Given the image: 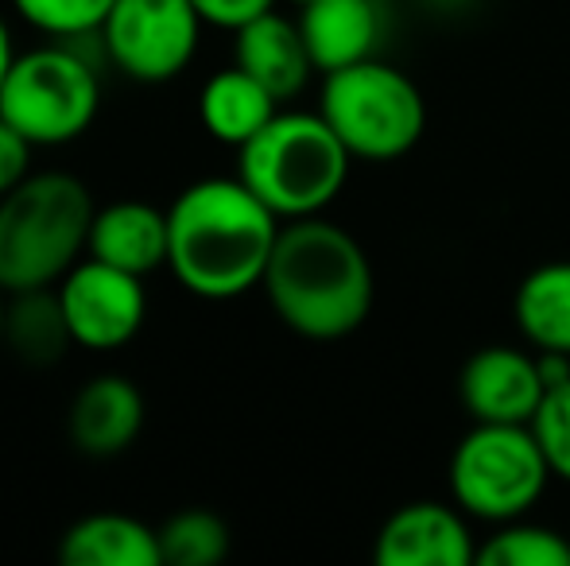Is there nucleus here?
Instances as JSON below:
<instances>
[{
	"mask_svg": "<svg viewBox=\"0 0 570 566\" xmlns=\"http://www.w3.org/2000/svg\"><path fill=\"white\" fill-rule=\"evenodd\" d=\"M551 477L532 424H473L451 454L454 505L485 524L528 516Z\"/></svg>",
	"mask_w": 570,
	"mask_h": 566,
	"instance_id": "nucleus-7",
	"label": "nucleus"
},
{
	"mask_svg": "<svg viewBox=\"0 0 570 566\" xmlns=\"http://www.w3.org/2000/svg\"><path fill=\"white\" fill-rule=\"evenodd\" d=\"M16 62V47H12V31H8L4 16H0V86H4L8 70H12Z\"/></svg>",
	"mask_w": 570,
	"mask_h": 566,
	"instance_id": "nucleus-26",
	"label": "nucleus"
},
{
	"mask_svg": "<svg viewBox=\"0 0 570 566\" xmlns=\"http://www.w3.org/2000/svg\"><path fill=\"white\" fill-rule=\"evenodd\" d=\"M373 555L381 566H465L478 559V547L462 508L412 500L381 524Z\"/></svg>",
	"mask_w": 570,
	"mask_h": 566,
	"instance_id": "nucleus-11",
	"label": "nucleus"
},
{
	"mask_svg": "<svg viewBox=\"0 0 570 566\" xmlns=\"http://www.w3.org/2000/svg\"><path fill=\"white\" fill-rule=\"evenodd\" d=\"M0 341L12 349V357L36 365V369L62 361L67 349L75 346V334H70L67 310L59 302V287H31V291L8 295Z\"/></svg>",
	"mask_w": 570,
	"mask_h": 566,
	"instance_id": "nucleus-18",
	"label": "nucleus"
},
{
	"mask_svg": "<svg viewBox=\"0 0 570 566\" xmlns=\"http://www.w3.org/2000/svg\"><path fill=\"white\" fill-rule=\"evenodd\" d=\"M517 326L535 354H570V260H551L517 287Z\"/></svg>",
	"mask_w": 570,
	"mask_h": 566,
	"instance_id": "nucleus-19",
	"label": "nucleus"
},
{
	"mask_svg": "<svg viewBox=\"0 0 570 566\" xmlns=\"http://www.w3.org/2000/svg\"><path fill=\"white\" fill-rule=\"evenodd\" d=\"M167 268L190 295L226 302L264 284L284 221L240 179L190 182L167 206Z\"/></svg>",
	"mask_w": 570,
	"mask_h": 566,
	"instance_id": "nucleus-1",
	"label": "nucleus"
},
{
	"mask_svg": "<svg viewBox=\"0 0 570 566\" xmlns=\"http://www.w3.org/2000/svg\"><path fill=\"white\" fill-rule=\"evenodd\" d=\"M59 559L67 566H164L159 528L125 513L82 516L59 539Z\"/></svg>",
	"mask_w": 570,
	"mask_h": 566,
	"instance_id": "nucleus-16",
	"label": "nucleus"
},
{
	"mask_svg": "<svg viewBox=\"0 0 570 566\" xmlns=\"http://www.w3.org/2000/svg\"><path fill=\"white\" fill-rule=\"evenodd\" d=\"M481 566H570V539L548 524H528L524 516L497 524V532L478 547Z\"/></svg>",
	"mask_w": 570,
	"mask_h": 566,
	"instance_id": "nucleus-21",
	"label": "nucleus"
},
{
	"mask_svg": "<svg viewBox=\"0 0 570 566\" xmlns=\"http://www.w3.org/2000/svg\"><path fill=\"white\" fill-rule=\"evenodd\" d=\"M203 36V16L190 0H117L101 23L109 67L144 86L179 78Z\"/></svg>",
	"mask_w": 570,
	"mask_h": 566,
	"instance_id": "nucleus-8",
	"label": "nucleus"
},
{
	"mask_svg": "<svg viewBox=\"0 0 570 566\" xmlns=\"http://www.w3.org/2000/svg\"><path fill=\"white\" fill-rule=\"evenodd\" d=\"M101 109V67L67 39L16 54L0 86V117L36 148H62L90 132Z\"/></svg>",
	"mask_w": 570,
	"mask_h": 566,
	"instance_id": "nucleus-5",
	"label": "nucleus"
},
{
	"mask_svg": "<svg viewBox=\"0 0 570 566\" xmlns=\"http://www.w3.org/2000/svg\"><path fill=\"white\" fill-rule=\"evenodd\" d=\"M229 555V528L218 513L187 508L159 528L164 566H218Z\"/></svg>",
	"mask_w": 570,
	"mask_h": 566,
	"instance_id": "nucleus-20",
	"label": "nucleus"
},
{
	"mask_svg": "<svg viewBox=\"0 0 570 566\" xmlns=\"http://www.w3.org/2000/svg\"><path fill=\"white\" fill-rule=\"evenodd\" d=\"M31 151H36V143L23 140L20 132L0 117V198L12 187H20L31 175Z\"/></svg>",
	"mask_w": 570,
	"mask_h": 566,
	"instance_id": "nucleus-24",
	"label": "nucleus"
},
{
	"mask_svg": "<svg viewBox=\"0 0 570 566\" xmlns=\"http://www.w3.org/2000/svg\"><path fill=\"white\" fill-rule=\"evenodd\" d=\"M94 195L67 171L28 175L0 198V287H55L90 249Z\"/></svg>",
	"mask_w": 570,
	"mask_h": 566,
	"instance_id": "nucleus-3",
	"label": "nucleus"
},
{
	"mask_svg": "<svg viewBox=\"0 0 570 566\" xmlns=\"http://www.w3.org/2000/svg\"><path fill=\"white\" fill-rule=\"evenodd\" d=\"M4 310H8V291L0 287V334H4Z\"/></svg>",
	"mask_w": 570,
	"mask_h": 566,
	"instance_id": "nucleus-27",
	"label": "nucleus"
},
{
	"mask_svg": "<svg viewBox=\"0 0 570 566\" xmlns=\"http://www.w3.org/2000/svg\"><path fill=\"white\" fill-rule=\"evenodd\" d=\"M318 113L338 132L353 159H373V163L407 156L428 129L420 86L381 59L323 75Z\"/></svg>",
	"mask_w": 570,
	"mask_h": 566,
	"instance_id": "nucleus-6",
	"label": "nucleus"
},
{
	"mask_svg": "<svg viewBox=\"0 0 570 566\" xmlns=\"http://www.w3.org/2000/svg\"><path fill=\"white\" fill-rule=\"evenodd\" d=\"M292 4H299V8H303V4H311V0H292Z\"/></svg>",
	"mask_w": 570,
	"mask_h": 566,
	"instance_id": "nucleus-28",
	"label": "nucleus"
},
{
	"mask_svg": "<svg viewBox=\"0 0 570 566\" xmlns=\"http://www.w3.org/2000/svg\"><path fill=\"white\" fill-rule=\"evenodd\" d=\"M233 62L245 75H253L264 90L276 101H292L303 93V86L315 75V59L307 51L299 20H287L276 8L256 20H248L245 28L233 31Z\"/></svg>",
	"mask_w": 570,
	"mask_h": 566,
	"instance_id": "nucleus-12",
	"label": "nucleus"
},
{
	"mask_svg": "<svg viewBox=\"0 0 570 566\" xmlns=\"http://www.w3.org/2000/svg\"><path fill=\"white\" fill-rule=\"evenodd\" d=\"M350 159L323 113H276L237 148V179L279 221L315 218L342 195Z\"/></svg>",
	"mask_w": 570,
	"mask_h": 566,
	"instance_id": "nucleus-4",
	"label": "nucleus"
},
{
	"mask_svg": "<svg viewBox=\"0 0 570 566\" xmlns=\"http://www.w3.org/2000/svg\"><path fill=\"white\" fill-rule=\"evenodd\" d=\"M299 28L315 70L331 75L373 59L381 39V8L376 0H311L299 12Z\"/></svg>",
	"mask_w": 570,
	"mask_h": 566,
	"instance_id": "nucleus-15",
	"label": "nucleus"
},
{
	"mask_svg": "<svg viewBox=\"0 0 570 566\" xmlns=\"http://www.w3.org/2000/svg\"><path fill=\"white\" fill-rule=\"evenodd\" d=\"M458 396L473 424H532L548 396L540 354L512 346L478 349L458 377Z\"/></svg>",
	"mask_w": 570,
	"mask_h": 566,
	"instance_id": "nucleus-10",
	"label": "nucleus"
},
{
	"mask_svg": "<svg viewBox=\"0 0 570 566\" xmlns=\"http://www.w3.org/2000/svg\"><path fill=\"white\" fill-rule=\"evenodd\" d=\"M190 4L198 8L203 23L237 31V28H245L248 20H256V16L272 12V4H276V0H190Z\"/></svg>",
	"mask_w": 570,
	"mask_h": 566,
	"instance_id": "nucleus-25",
	"label": "nucleus"
},
{
	"mask_svg": "<svg viewBox=\"0 0 570 566\" xmlns=\"http://www.w3.org/2000/svg\"><path fill=\"white\" fill-rule=\"evenodd\" d=\"M114 4L117 0H12L16 12L51 39H75L101 31Z\"/></svg>",
	"mask_w": 570,
	"mask_h": 566,
	"instance_id": "nucleus-22",
	"label": "nucleus"
},
{
	"mask_svg": "<svg viewBox=\"0 0 570 566\" xmlns=\"http://www.w3.org/2000/svg\"><path fill=\"white\" fill-rule=\"evenodd\" d=\"M532 430L540 438L543 454H548V466L556 477L570 481V377L563 385L548 388L540 411L532 419Z\"/></svg>",
	"mask_w": 570,
	"mask_h": 566,
	"instance_id": "nucleus-23",
	"label": "nucleus"
},
{
	"mask_svg": "<svg viewBox=\"0 0 570 566\" xmlns=\"http://www.w3.org/2000/svg\"><path fill=\"white\" fill-rule=\"evenodd\" d=\"M144 416L148 411H144L140 388L128 377L106 373V377H94L90 385L78 388L67 416L70 443L90 458H117L140 438Z\"/></svg>",
	"mask_w": 570,
	"mask_h": 566,
	"instance_id": "nucleus-13",
	"label": "nucleus"
},
{
	"mask_svg": "<svg viewBox=\"0 0 570 566\" xmlns=\"http://www.w3.org/2000/svg\"><path fill=\"white\" fill-rule=\"evenodd\" d=\"M55 287H59L75 346L82 349L109 354V349L128 346L148 318L144 276L114 268L98 257H82Z\"/></svg>",
	"mask_w": 570,
	"mask_h": 566,
	"instance_id": "nucleus-9",
	"label": "nucleus"
},
{
	"mask_svg": "<svg viewBox=\"0 0 570 566\" xmlns=\"http://www.w3.org/2000/svg\"><path fill=\"white\" fill-rule=\"evenodd\" d=\"M279 113V101L256 82L253 75L233 62V67L218 70L198 93V121L214 140L240 148Z\"/></svg>",
	"mask_w": 570,
	"mask_h": 566,
	"instance_id": "nucleus-17",
	"label": "nucleus"
},
{
	"mask_svg": "<svg viewBox=\"0 0 570 566\" xmlns=\"http://www.w3.org/2000/svg\"><path fill=\"white\" fill-rule=\"evenodd\" d=\"M264 295L287 330L311 341H338L373 310V265L350 229L315 218H295L279 229Z\"/></svg>",
	"mask_w": 570,
	"mask_h": 566,
	"instance_id": "nucleus-2",
	"label": "nucleus"
},
{
	"mask_svg": "<svg viewBox=\"0 0 570 566\" xmlns=\"http://www.w3.org/2000/svg\"><path fill=\"white\" fill-rule=\"evenodd\" d=\"M167 249H171V229H167V210H156L148 202L101 206L94 214L90 249L86 257H98L114 268H125L132 276H151L167 268Z\"/></svg>",
	"mask_w": 570,
	"mask_h": 566,
	"instance_id": "nucleus-14",
	"label": "nucleus"
}]
</instances>
